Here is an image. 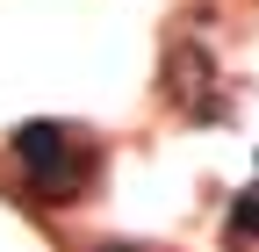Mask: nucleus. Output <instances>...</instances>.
Listing matches in <instances>:
<instances>
[{"instance_id": "nucleus-1", "label": "nucleus", "mask_w": 259, "mask_h": 252, "mask_svg": "<svg viewBox=\"0 0 259 252\" xmlns=\"http://www.w3.org/2000/svg\"><path fill=\"white\" fill-rule=\"evenodd\" d=\"M15 159L29 166V180H36L44 202H72L79 166H72V130H65V122H22L15 130Z\"/></svg>"}, {"instance_id": "nucleus-2", "label": "nucleus", "mask_w": 259, "mask_h": 252, "mask_svg": "<svg viewBox=\"0 0 259 252\" xmlns=\"http://www.w3.org/2000/svg\"><path fill=\"white\" fill-rule=\"evenodd\" d=\"M245 238H259V180L231 202V245H245Z\"/></svg>"}, {"instance_id": "nucleus-3", "label": "nucleus", "mask_w": 259, "mask_h": 252, "mask_svg": "<svg viewBox=\"0 0 259 252\" xmlns=\"http://www.w3.org/2000/svg\"><path fill=\"white\" fill-rule=\"evenodd\" d=\"M94 252H137V245H94Z\"/></svg>"}]
</instances>
